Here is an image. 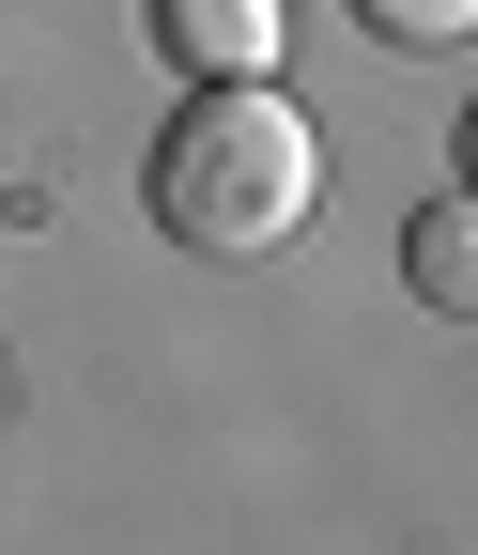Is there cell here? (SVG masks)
Segmentation results:
<instances>
[{
    "label": "cell",
    "instance_id": "obj_4",
    "mask_svg": "<svg viewBox=\"0 0 478 555\" xmlns=\"http://www.w3.org/2000/svg\"><path fill=\"white\" fill-rule=\"evenodd\" d=\"M356 16H371L386 47H463V31H478V0H356Z\"/></svg>",
    "mask_w": 478,
    "mask_h": 555
},
{
    "label": "cell",
    "instance_id": "obj_1",
    "mask_svg": "<svg viewBox=\"0 0 478 555\" xmlns=\"http://www.w3.org/2000/svg\"><path fill=\"white\" fill-rule=\"evenodd\" d=\"M324 201V139L279 78H185L170 139H155V232L185 262H262L294 247Z\"/></svg>",
    "mask_w": 478,
    "mask_h": 555
},
{
    "label": "cell",
    "instance_id": "obj_3",
    "mask_svg": "<svg viewBox=\"0 0 478 555\" xmlns=\"http://www.w3.org/2000/svg\"><path fill=\"white\" fill-rule=\"evenodd\" d=\"M401 278H417V309L478 324V185H463V201H432V217H401Z\"/></svg>",
    "mask_w": 478,
    "mask_h": 555
},
{
    "label": "cell",
    "instance_id": "obj_2",
    "mask_svg": "<svg viewBox=\"0 0 478 555\" xmlns=\"http://www.w3.org/2000/svg\"><path fill=\"white\" fill-rule=\"evenodd\" d=\"M279 0H155V47L170 78H279Z\"/></svg>",
    "mask_w": 478,
    "mask_h": 555
},
{
    "label": "cell",
    "instance_id": "obj_5",
    "mask_svg": "<svg viewBox=\"0 0 478 555\" xmlns=\"http://www.w3.org/2000/svg\"><path fill=\"white\" fill-rule=\"evenodd\" d=\"M463 185H478V108H463Z\"/></svg>",
    "mask_w": 478,
    "mask_h": 555
}]
</instances>
